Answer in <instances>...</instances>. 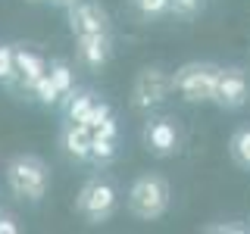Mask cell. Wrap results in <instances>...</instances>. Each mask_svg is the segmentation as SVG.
Returning a JSON list of instances; mask_svg holds the SVG:
<instances>
[{"label": "cell", "mask_w": 250, "mask_h": 234, "mask_svg": "<svg viewBox=\"0 0 250 234\" xmlns=\"http://www.w3.org/2000/svg\"><path fill=\"white\" fill-rule=\"evenodd\" d=\"M6 187L19 203H41L50 194V169L35 153H16L6 162Z\"/></svg>", "instance_id": "6da1fadb"}, {"label": "cell", "mask_w": 250, "mask_h": 234, "mask_svg": "<svg viewBox=\"0 0 250 234\" xmlns=\"http://www.w3.org/2000/svg\"><path fill=\"white\" fill-rule=\"evenodd\" d=\"M172 206V184L160 172H144L131 181L125 194V209L138 218V222H156L169 213Z\"/></svg>", "instance_id": "7a4b0ae2"}, {"label": "cell", "mask_w": 250, "mask_h": 234, "mask_svg": "<svg viewBox=\"0 0 250 234\" xmlns=\"http://www.w3.org/2000/svg\"><path fill=\"white\" fill-rule=\"evenodd\" d=\"M119 209V187L109 175H91L75 197V213L88 225H104Z\"/></svg>", "instance_id": "3957f363"}, {"label": "cell", "mask_w": 250, "mask_h": 234, "mask_svg": "<svg viewBox=\"0 0 250 234\" xmlns=\"http://www.w3.org/2000/svg\"><path fill=\"white\" fill-rule=\"evenodd\" d=\"M216 78L219 66L209 59H191L172 72V91L185 103H213L216 97Z\"/></svg>", "instance_id": "277c9868"}, {"label": "cell", "mask_w": 250, "mask_h": 234, "mask_svg": "<svg viewBox=\"0 0 250 234\" xmlns=\"http://www.w3.org/2000/svg\"><path fill=\"white\" fill-rule=\"evenodd\" d=\"M172 94V72H166L163 66H144L131 81V106L141 113H150L153 106H160Z\"/></svg>", "instance_id": "5b68a950"}, {"label": "cell", "mask_w": 250, "mask_h": 234, "mask_svg": "<svg viewBox=\"0 0 250 234\" xmlns=\"http://www.w3.org/2000/svg\"><path fill=\"white\" fill-rule=\"evenodd\" d=\"M141 140H144V150L150 156L169 159L182 150V128L172 116H150L141 128Z\"/></svg>", "instance_id": "8992f818"}, {"label": "cell", "mask_w": 250, "mask_h": 234, "mask_svg": "<svg viewBox=\"0 0 250 234\" xmlns=\"http://www.w3.org/2000/svg\"><path fill=\"white\" fill-rule=\"evenodd\" d=\"M213 103L219 109H229V113L244 109L250 103V75L241 66H219Z\"/></svg>", "instance_id": "52a82bcc"}, {"label": "cell", "mask_w": 250, "mask_h": 234, "mask_svg": "<svg viewBox=\"0 0 250 234\" xmlns=\"http://www.w3.org/2000/svg\"><path fill=\"white\" fill-rule=\"evenodd\" d=\"M75 41V62L84 72H104L113 59V31H91V35H72Z\"/></svg>", "instance_id": "ba28073f"}, {"label": "cell", "mask_w": 250, "mask_h": 234, "mask_svg": "<svg viewBox=\"0 0 250 234\" xmlns=\"http://www.w3.org/2000/svg\"><path fill=\"white\" fill-rule=\"evenodd\" d=\"M66 19L72 35H91V31H113L109 13L100 0H75L66 6Z\"/></svg>", "instance_id": "9c48e42d"}, {"label": "cell", "mask_w": 250, "mask_h": 234, "mask_svg": "<svg viewBox=\"0 0 250 234\" xmlns=\"http://www.w3.org/2000/svg\"><path fill=\"white\" fill-rule=\"evenodd\" d=\"M13 57H16V88L13 91L28 94L31 84L47 75V66H50V62L44 59V53H38L35 47H28V44H13Z\"/></svg>", "instance_id": "30bf717a"}, {"label": "cell", "mask_w": 250, "mask_h": 234, "mask_svg": "<svg viewBox=\"0 0 250 234\" xmlns=\"http://www.w3.org/2000/svg\"><path fill=\"white\" fill-rule=\"evenodd\" d=\"M91 137L94 131L84 122H62L60 128V150L69 162L75 166H88L91 162Z\"/></svg>", "instance_id": "8fae6325"}, {"label": "cell", "mask_w": 250, "mask_h": 234, "mask_svg": "<svg viewBox=\"0 0 250 234\" xmlns=\"http://www.w3.org/2000/svg\"><path fill=\"white\" fill-rule=\"evenodd\" d=\"M97 103V94L88 91V88H75L62 100V122H84V116L91 113V106Z\"/></svg>", "instance_id": "7c38bea8"}, {"label": "cell", "mask_w": 250, "mask_h": 234, "mask_svg": "<svg viewBox=\"0 0 250 234\" xmlns=\"http://www.w3.org/2000/svg\"><path fill=\"white\" fill-rule=\"evenodd\" d=\"M229 156H231V162L238 169L250 172V125H241V128L231 131V137H229Z\"/></svg>", "instance_id": "4fadbf2b"}, {"label": "cell", "mask_w": 250, "mask_h": 234, "mask_svg": "<svg viewBox=\"0 0 250 234\" xmlns=\"http://www.w3.org/2000/svg\"><path fill=\"white\" fill-rule=\"evenodd\" d=\"M47 75H50L53 88H57V94H60V103H62V100L75 91V69L69 66L66 59H53L50 66H47Z\"/></svg>", "instance_id": "5bb4252c"}, {"label": "cell", "mask_w": 250, "mask_h": 234, "mask_svg": "<svg viewBox=\"0 0 250 234\" xmlns=\"http://www.w3.org/2000/svg\"><path fill=\"white\" fill-rule=\"evenodd\" d=\"M116 156H119V137H104V135L91 137V166L106 169L109 162H116Z\"/></svg>", "instance_id": "9a60e30c"}, {"label": "cell", "mask_w": 250, "mask_h": 234, "mask_svg": "<svg viewBox=\"0 0 250 234\" xmlns=\"http://www.w3.org/2000/svg\"><path fill=\"white\" fill-rule=\"evenodd\" d=\"M131 10H135L138 19L144 22H153V19H163V16L172 13V0H128Z\"/></svg>", "instance_id": "2e32d148"}, {"label": "cell", "mask_w": 250, "mask_h": 234, "mask_svg": "<svg viewBox=\"0 0 250 234\" xmlns=\"http://www.w3.org/2000/svg\"><path fill=\"white\" fill-rule=\"evenodd\" d=\"M28 97L35 100V103H41V106H57L60 103V94L57 88H53V81H50V75H44V78H38L35 84H31V91H28Z\"/></svg>", "instance_id": "e0dca14e"}, {"label": "cell", "mask_w": 250, "mask_h": 234, "mask_svg": "<svg viewBox=\"0 0 250 234\" xmlns=\"http://www.w3.org/2000/svg\"><path fill=\"white\" fill-rule=\"evenodd\" d=\"M0 88H16V57H13V44L0 41Z\"/></svg>", "instance_id": "ac0fdd59"}, {"label": "cell", "mask_w": 250, "mask_h": 234, "mask_svg": "<svg viewBox=\"0 0 250 234\" xmlns=\"http://www.w3.org/2000/svg\"><path fill=\"white\" fill-rule=\"evenodd\" d=\"M109 116H113V106H109L106 100H97V103L91 106V113L84 116V125H88V128L94 131V128H97L100 122H104V119H109Z\"/></svg>", "instance_id": "d6986e66"}, {"label": "cell", "mask_w": 250, "mask_h": 234, "mask_svg": "<svg viewBox=\"0 0 250 234\" xmlns=\"http://www.w3.org/2000/svg\"><path fill=\"white\" fill-rule=\"evenodd\" d=\"M197 10H200V0H172V13H175V16H185V19H191Z\"/></svg>", "instance_id": "ffe728a7"}, {"label": "cell", "mask_w": 250, "mask_h": 234, "mask_svg": "<svg viewBox=\"0 0 250 234\" xmlns=\"http://www.w3.org/2000/svg\"><path fill=\"white\" fill-rule=\"evenodd\" d=\"M94 135H104V137H119V125H116V116H109L94 128Z\"/></svg>", "instance_id": "44dd1931"}, {"label": "cell", "mask_w": 250, "mask_h": 234, "mask_svg": "<svg viewBox=\"0 0 250 234\" xmlns=\"http://www.w3.org/2000/svg\"><path fill=\"white\" fill-rule=\"evenodd\" d=\"M0 234H19V225L10 213H0Z\"/></svg>", "instance_id": "7402d4cb"}, {"label": "cell", "mask_w": 250, "mask_h": 234, "mask_svg": "<svg viewBox=\"0 0 250 234\" xmlns=\"http://www.w3.org/2000/svg\"><path fill=\"white\" fill-rule=\"evenodd\" d=\"M50 3H57V6H69V3H75V0H50Z\"/></svg>", "instance_id": "603a6c76"}, {"label": "cell", "mask_w": 250, "mask_h": 234, "mask_svg": "<svg viewBox=\"0 0 250 234\" xmlns=\"http://www.w3.org/2000/svg\"><path fill=\"white\" fill-rule=\"evenodd\" d=\"M28 3H44V0H28Z\"/></svg>", "instance_id": "cb8c5ba5"}]
</instances>
